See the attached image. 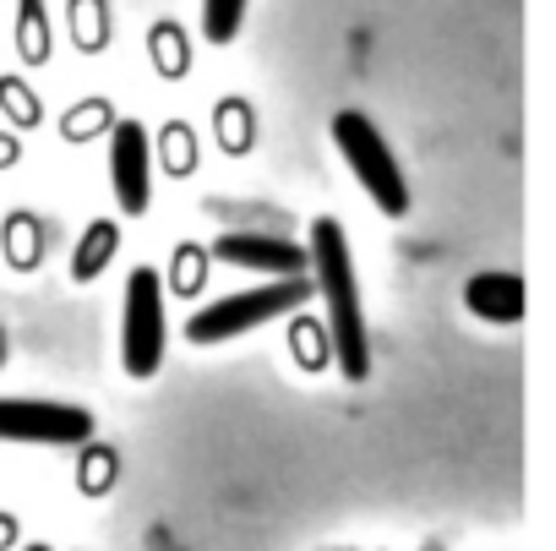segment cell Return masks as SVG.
Listing matches in <instances>:
<instances>
[{"instance_id":"6da1fadb","label":"cell","mask_w":556,"mask_h":551,"mask_svg":"<svg viewBox=\"0 0 556 551\" xmlns=\"http://www.w3.org/2000/svg\"><path fill=\"white\" fill-rule=\"evenodd\" d=\"M306 262H312V290L328 306V350L333 366L350 383L371 377V328H366V306H361V279H355V256H350V235L339 218H312V240H306Z\"/></svg>"},{"instance_id":"7a4b0ae2","label":"cell","mask_w":556,"mask_h":551,"mask_svg":"<svg viewBox=\"0 0 556 551\" xmlns=\"http://www.w3.org/2000/svg\"><path fill=\"white\" fill-rule=\"evenodd\" d=\"M312 273L306 279H267V285H251V290H235V296H218L207 301L202 312H191L186 323V339L202 350V345H224V339H240L251 328H267L278 317H290L312 301Z\"/></svg>"},{"instance_id":"3957f363","label":"cell","mask_w":556,"mask_h":551,"mask_svg":"<svg viewBox=\"0 0 556 551\" xmlns=\"http://www.w3.org/2000/svg\"><path fill=\"white\" fill-rule=\"evenodd\" d=\"M328 137L339 142V153H344L350 175L361 180V191H366L388 218H404V213H409V186H404V170H399L388 137L377 132V121L361 115V110H339L333 126H328Z\"/></svg>"},{"instance_id":"277c9868","label":"cell","mask_w":556,"mask_h":551,"mask_svg":"<svg viewBox=\"0 0 556 551\" xmlns=\"http://www.w3.org/2000/svg\"><path fill=\"white\" fill-rule=\"evenodd\" d=\"M169 328H164V285L159 267H131L126 306H121V366L137 383H153L164 372Z\"/></svg>"},{"instance_id":"5b68a950","label":"cell","mask_w":556,"mask_h":551,"mask_svg":"<svg viewBox=\"0 0 556 551\" xmlns=\"http://www.w3.org/2000/svg\"><path fill=\"white\" fill-rule=\"evenodd\" d=\"M93 437V410L61 399H0V442L23 448H83Z\"/></svg>"},{"instance_id":"8992f818","label":"cell","mask_w":556,"mask_h":551,"mask_svg":"<svg viewBox=\"0 0 556 551\" xmlns=\"http://www.w3.org/2000/svg\"><path fill=\"white\" fill-rule=\"evenodd\" d=\"M110 191L121 213H148L153 202V137L142 121H115L110 126Z\"/></svg>"},{"instance_id":"52a82bcc","label":"cell","mask_w":556,"mask_h":551,"mask_svg":"<svg viewBox=\"0 0 556 551\" xmlns=\"http://www.w3.org/2000/svg\"><path fill=\"white\" fill-rule=\"evenodd\" d=\"M213 262L224 267H256L267 279H306V246L285 240V235H251V229H224L213 246H207Z\"/></svg>"},{"instance_id":"ba28073f","label":"cell","mask_w":556,"mask_h":551,"mask_svg":"<svg viewBox=\"0 0 556 551\" xmlns=\"http://www.w3.org/2000/svg\"><path fill=\"white\" fill-rule=\"evenodd\" d=\"M464 306L480 317V323H496V328H518L523 323V279L518 273H502V267H485L464 285Z\"/></svg>"},{"instance_id":"9c48e42d","label":"cell","mask_w":556,"mask_h":551,"mask_svg":"<svg viewBox=\"0 0 556 551\" xmlns=\"http://www.w3.org/2000/svg\"><path fill=\"white\" fill-rule=\"evenodd\" d=\"M45 251H50V224L34 208H12L0 218V256H7L12 273H39Z\"/></svg>"},{"instance_id":"30bf717a","label":"cell","mask_w":556,"mask_h":551,"mask_svg":"<svg viewBox=\"0 0 556 551\" xmlns=\"http://www.w3.org/2000/svg\"><path fill=\"white\" fill-rule=\"evenodd\" d=\"M121 256V224L115 218H93L83 235H77V246H72V285H93V279H104V267Z\"/></svg>"},{"instance_id":"8fae6325","label":"cell","mask_w":556,"mask_h":551,"mask_svg":"<svg viewBox=\"0 0 556 551\" xmlns=\"http://www.w3.org/2000/svg\"><path fill=\"white\" fill-rule=\"evenodd\" d=\"M213 256H207V246H197V240H180L175 251H169V267L159 273V285L169 290V296H180V301H197L202 290H207V267Z\"/></svg>"},{"instance_id":"7c38bea8","label":"cell","mask_w":556,"mask_h":551,"mask_svg":"<svg viewBox=\"0 0 556 551\" xmlns=\"http://www.w3.org/2000/svg\"><path fill=\"white\" fill-rule=\"evenodd\" d=\"M115 486H121V448L88 437V442L77 448V491L99 502V497H110Z\"/></svg>"},{"instance_id":"4fadbf2b","label":"cell","mask_w":556,"mask_h":551,"mask_svg":"<svg viewBox=\"0 0 556 551\" xmlns=\"http://www.w3.org/2000/svg\"><path fill=\"white\" fill-rule=\"evenodd\" d=\"M290 355L301 372H328L333 366V350H328V328L312 317V312H290Z\"/></svg>"},{"instance_id":"5bb4252c","label":"cell","mask_w":556,"mask_h":551,"mask_svg":"<svg viewBox=\"0 0 556 551\" xmlns=\"http://www.w3.org/2000/svg\"><path fill=\"white\" fill-rule=\"evenodd\" d=\"M17 50L28 66L50 61V23H45V0H17Z\"/></svg>"},{"instance_id":"9a60e30c","label":"cell","mask_w":556,"mask_h":551,"mask_svg":"<svg viewBox=\"0 0 556 551\" xmlns=\"http://www.w3.org/2000/svg\"><path fill=\"white\" fill-rule=\"evenodd\" d=\"M251 142H256L251 104H240V99H224V104H218V148L240 159V153H251Z\"/></svg>"},{"instance_id":"2e32d148","label":"cell","mask_w":556,"mask_h":551,"mask_svg":"<svg viewBox=\"0 0 556 551\" xmlns=\"http://www.w3.org/2000/svg\"><path fill=\"white\" fill-rule=\"evenodd\" d=\"M245 7H251V0H202V34H207V45H235L240 23H245Z\"/></svg>"},{"instance_id":"e0dca14e","label":"cell","mask_w":556,"mask_h":551,"mask_svg":"<svg viewBox=\"0 0 556 551\" xmlns=\"http://www.w3.org/2000/svg\"><path fill=\"white\" fill-rule=\"evenodd\" d=\"M148 45H153V66H159L164 77H186V66H191V61H186V39H180V28H175V23L153 28V39H148Z\"/></svg>"},{"instance_id":"ac0fdd59","label":"cell","mask_w":556,"mask_h":551,"mask_svg":"<svg viewBox=\"0 0 556 551\" xmlns=\"http://www.w3.org/2000/svg\"><path fill=\"white\" fill-rule=\"evenodd\" d=\"M110 126H115L110 104L93 99V104H83V110H72V115L61 121V137H66V142H88V137H99V132L110 137Z\"/></svg>"},{"instance_id":"d6986e66","label":"cell","mask_w":556,"mask_h":551,"mask_svg":"<svg viewBox=\"0 0 556 551\" xmlns=\"http://www.w3.org/2000/svg\"><path fill=\"white\" fill-rule=\"evenodd\" d=\"M164 175H191L197 170V142H191V126H164Z\"/></svg>"},{"instance_id":"ffe728a7","label":"cell","mask_w":556,"mask_h":551,"mask_svg":"<svg viewBox=\"0 0 556 551\" xmlns=\"http://www.w3.org/2000/svg\"><path fill=\"white\" fill-rule=\"evenodd\" d=\"M72 34H77V45L88 55L104 50V7L99 0H72Z\"/></svg>"},{"instance_id":"44dd1931","label":"cell","mask_w":556,"mask_h":551,"mask_svg":"<svg viewBox=\"0 0 556 551\" xmlns=\"http://www.w3.org/2000/svg\"><path fill=\"white\" fill-rule=\"evenodd\" d=\"M0 110H7L17 126H39V115H45V104L28 93V83H17V77H7L0 83Z\"/></svg>"},{"instance_id":"7402d4cb","label":"cell","mask_w":556,"mask_h":551,"mask_svg":"<svg viewBox=\"0 0 556 551\" xmlns=\"http://www.w3.org/2000/svg\"><path fill=\"white\" fill-rule=\"evenodd\" d=\"M23 540V524H17V513H7V508H0V551H7V546H17Z\"/></svg>"},{"instance_id":"603a6c76","label":"cell","mask_w":556,"mask_h":551,"mask_svg":"<svg viewBox=\"0 0 556 551\" xmlns=\"http://www.w3.org/2000/svg\"><path fill=\"white\" fill-rule=\"evenodd\" d=\"M17 159H23V142H17L12 132H0V170H12Z\"/></svg>"},{"instance_id":"cb8c5ba5","label":"cell","mask_w":556,"mask_h":551,"mask_svg":"<svg viewBox=\"0 0 556 551\" xmlns=\"http://www.w3.org/2000/svg\"><path fill=\"white\" fill-rule=\"evenodd\" d=\"M7 361H12V339H7V323H0V372H7Z\"/></svg>"},{"instance_id":"d4e9b609","label":"cell","mask_w":556,"mask_h":551,"mask_svg":"<svg viewBox=\"0 0 556 551\" xmlns=\"http://www.w3.org/2000/svg\"><path fill=\"white\" fill-rule=\"evenodd\" d=\"M23 551H50V546H45V540H34V546H23Z\"/></svg>"}]
</instances>
